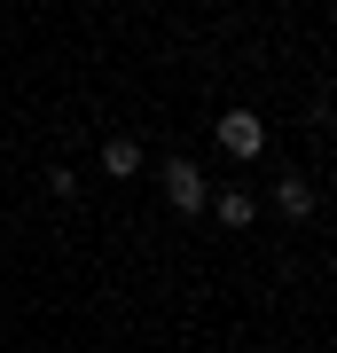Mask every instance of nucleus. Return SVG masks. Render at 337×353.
Returning a JSON list of instances; mask_svg holds the SVG:
<instances>
[{"instance_id":"obj_1","label":"nucleus","mask_w":337,"mask_h":353,"mask_svg":"<svg viewBox=\"0 0 337 353\" xmlns=\"http://www.w3.org/2000/svg\"><path fill=\"white\" fill-rule=\"evenodd\" d=\"M157 181H165V204H173V212H204V204H212V189H204V173L188 157H165Z\"/></svg>"},{"instance_id":"obj_3","label":"nucleus","mask_w":337,"mask_h":353,"mask_svg":"<svg viewBox=\"0 0 337 353\" xmlns=\"http://www.w3.org/2000/svg\"><path fill=\"white\" fill-rule=\"evenodd\" d=\"M102 173H118V181L141 173V141L134 134H110V141H102Z\"/></svg>"},{"instance_id":"obj_4","label":"nucleus","mask_w":337,"mask_h":353,"mask_svg":"<svg viewBox=\"0 0 337 353\" xmlns=\"http://www.w3.org/2000/svg\"><path fill=\"white\" fill-rule=\"evenodd\" d=\"M275 212H283V220H314V189H306L298 173H290V181H275Z\"/></svg>"},{"instance_id":"obj_5","label":"nucleus","mask_w":337,"mask_h":353,"mask_svg":"<svg viewBox=\"0 0 337 353\" xmlns=\"http://www.w3.org/2000/svg\"><path fill=\"white\" fill-rule=\"evenodd\" d=\"M212 212H220L227 228H251V220H259V196H243V189H220V196H212Z\"/></svg>"},{"instance_id":"obj_2","label":"nucleus","mask_w":337,"mask_h":353,"mask_svg":"<svg viewBox=\"0 0 337 353\" xmlns=\"http://www.w3.org/2000/svg\"><path fill=\"white\" fill-rule=\"evenodd\" d=\"M220 150H227V157H259V150H267L259 110H227V118H220Z\"/></svg>"}]
</instances>
